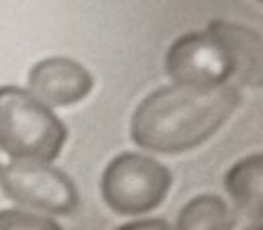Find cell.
<instances>
[{
    "label": "cell",
    "mask_w": 263,
    "mask_h": 230,
    "mask_svg": "<svg viewBox=\"0 0 263 230\" xmlns=\"http://www.w3.org/2000/svg\"><path fill=\"white\" fill-rule=\"evenodd\" d=\"M166 72L177 84L216 86L230 76V64L208 33H187L171 45Z\"/></svg>",
    "instance_id": "5"
},
{
    "label": "cell",
    "mask_w": 263,
    "mask_h": 230,
    "mask_svg": "<svg viewBox=\"0 0 263 230\" xmlns=\"http://www.w3.org/2000/svg\"><path fill=\"white\" fill-rule=\"evenodd\" d=\"M226 189L236 209L257 220L263 218V154L234 164L226 175Z\"/></svg>",
    "instance_id": "8"
},
{
    "label": "cell",
    "mask_w": 263,
    "mask_h": 230,
    "mask_svg": "<svg viewBox=\"0 0 263 230\" xmlns=\"http://www.w3.org/2000/svg\"><path fill=\"white\" fill-rule=\"evenodd\" d=\"M0 230H62V226L41 214L27 209H0Z\"/></svg>",
    "instance_id": "10"
},
{
    "label": "cell",
    "mask_w": 263,
    "mask_h": 230,
    "mask_svg": "<svg viewBox=\"0 0 263 230\" xmlns=\"http://www.w3.org/2000/svg\"><path fill=\"white\" fill-rule=\"evenodd\" d=\"M230 209L216 195L191 199L179 214L177 230H228Z\"/></svg>",
    "instance_id": "9"
},
{
    "label": "cell",
    "mask_w": 263,
    "mask_h": 230,
    "mask_svg": "<svg viewBox=\"0 0 263 230\" xmlns=\"http://www.w3.org/2000/svg\"><path fill=\"white\" fill-rule=\"evenodd\" d=\"M92 88V76L88 70L62 55L45 57L37 62L27 78V92L47 109L70 107L82 101Z\"/></svg>",
    "instance_id": "6"
},
{
    "label": "cell",
    "mask_w": 263,
    "mask_h": 230,
    "mask_svg": "<svg viewBox=\"0 0 263 230\" xmlns=\"http://www.w3.org/2000/svg\"><path fill=\"white\" fill-rule=\"evenodd\" d=\"M234 86H164L146 97L132 117V138L154 152H183L208 140L236 109Z\"/></svg>",
    "instance_id": "1"
},
{
    "label": "cell",
    "mask_w": 263,
    "mask_h": 230,
    "mask_svg": "<svg viewBox=\"0 0 263 230\" xmlns=\"http://www.w3.org/2000/svg\"><path fill=\"white\" fill-rule=\"evenodd\" d=\"M66 127L21 86H0V150L12 162L49 164L62 152Z\"/></svg>",
    "instance_id": "2"
},
{
    "label": "cell",
    "mask_w": 263,
    "mask_h": 230,
    "mask_svg": "<svg viewBox=\"0 0 263 230\" xmlns=\"http://www.w3.org/2000/svg\"><path fill=\"white\" fill-rule=\"evenodd\" d=\"M119 230H171V228L162 220H140V222H132Z\"/></svg>",
    "instance_id": "11"
},
{
    "label": "cell",
    "mask_w": 263,
    "mask_h": 230,
    "mask_svg": "<svg viewBox=\"0 0 263 230\" xmlns=\"http://www.w3.org/2000/svg\"><path fill=\"white\" fill-rule=\"evenodd\" d=\"M257 230H263V226H259V228H257Z\"/></svg>",
    "instance_id": "12"
},
{
    "label": "cell",
    "mask_w": 263,
    "mask_h": 230,
    "mask_svg": "<svg viewBox=\"0 0 263 230\" xmlns=\"http://www.w3.org/2000/svg\"><path fill=\"white\" fill-rule=\"evenodd\" d=\"M168 185L171 175L162 164L134 152L111 160L101 181L105 201L119 214H144L156 207Z\"/></svg>",
    "instance_id": "3"
},
{
    "label": "cell",
    "mask_w": 263,
    "mask_h": 230,
    "mask_svg": "<svg viewBox=\"0 0 263 230\" xmlns=\"http://www.w3.org/2000/svg\"><path fill=\"white\" fill-rule=\"evenodd\" d=\"M0 187L18 205L51 216L72 214L78 205L76 185L51 164L8 162L0 166Z\"/></svg>",
    "instance_id": "4"
},
{
    "label": "cell",
    "mask_w": 263,
    "mask_h": 230,
    "mask_svg": "<svg viewBox=\"0 0 263 230\" xmlns=\"http://www.w3.org/2000/svg\"><path fill=\"white\" fill-rule=\"evenodd\" d=\"M208 35L222 47L230 74L234 72L253 88L263 86V37L259 33L236 23L212 21Z\"/></svg>",
    "instance_id": "7"
}]
</instances>
